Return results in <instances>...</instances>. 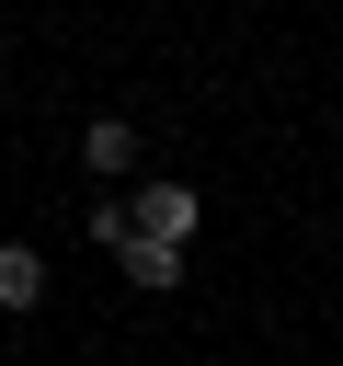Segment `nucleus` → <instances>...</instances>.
<instances>
[{"label": "nucleus", "mask_w": 343, "mask_h": 366, "mask_svg": "<svg viewBox=\"0 0 343 366\" xmlns=\"http://www.w3.org/2000/svg\"><path fill=\"white\" fill-rule=\"evenodd\" d=\"M126 206H137V240H172V252L206 229V194H194V183H137Z\"/></svg>", "instance_id": "obj_1"}, {"label": "nucleus", "mask_w": 343, "mask_h": 366, "mask_svg": "<svg viewBox=\"0 0 343 366\" xmlns=\"http://www.w3.org/2000/svg\"><path fill=\"white\" fill-rule=\"evenodd\" d=\"M80 172H91V183H126V172H137V126H126V114H91V126H80Z\"/></svg>", "instance_id": "obj_2"}, {"label": "nucleus", "mask_w": 343, "mask_h": 366, "mask_svg": "<svg viewBox=\"0 0 343 366\" xmlns=\"http://www.w3.org/2000/svg\"><path fill=\"white\" fill-rule=\"evenodd\" d=\"M34 297H46V252H34V240H0V309L23 320Z\"/></svg>", "instance_id": "obj_3"}, {"label": "nucleus", "mask_w": 343, "mask_h": 366, "mask_svg": "<svg viewBox=\"0 0 343 366\" xmlns=\"http://www.w3.org/2000/svg\"><path fill=\"white\" fill-rule=\"evenodd\" d=\"M114 263H126V286H149V297H172V286H183V252H172V240H126Z\"/></svg>", "instance_id": "obj_4"}]
</instances>
